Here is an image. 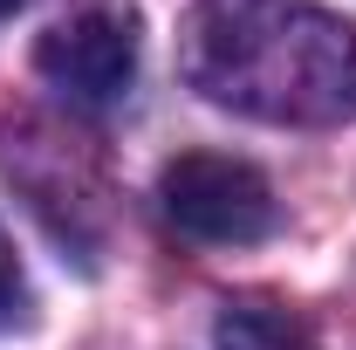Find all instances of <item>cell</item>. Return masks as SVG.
I'll list each match as a JSON object with an SVG mask.
<instances>
[{
	"instance_id": "1",
	"label": "cell",
	"mask_w": 356,
	"mask_h": 350,
	"mask_svg": "<svg viewBox=\"0 0 356 350\" xmlns=\"http://www.w3.org/2000/svg\"><path fill=\"white\" fill-rule=\"evenodd\" d=\"M178 69L206 103L261 124L356 117V28L315 0H192Z\"/></svg>"
},
{
	"instance_id": "2",
	"label": "cell",
	"mask_w": 356,
	"mask_h": 350,
	"mask_svg": "<svg viewBox=\"0 0 356 350\" xmlns=\"http://www.w3.org/2000/svg\"><path fill=\"white\" fill-rule=\"evenodd\" d=\"M158 206L199 248H254L281 220L274 185L247 158H226V151H185V158H172L165 178H158Z\"/></svg>"
},
{
	"instance_id": "3",
	"label": "cell",
	"mask_w": 356,
	"mask_h": 350,
	"mask_svg": "<svg viewBox=\"0 0 356 350\" xmlns=\"http://www.w3.org/2000/svg\"><path fill=\"white\" fill-rule=\"evenodd\" d=\"M35 69L76 110L124 103L131 96V76H137V14L117 7V0H96L83 14L55 21L42 42H35Z\"/></svg>"
},
{
	"instance_id": "4",
	"label": "cell",
	"mask_w": 356,
	"mask_h": 350,
	"mask_svg": "<svg viewBox=\"0 0 356 350\" xmlns=\"http://www.w3.org/2000/svg\"><path fill=\"white\" fill-rule=\"evenodd\" d=\"M220 350H315V337L274 303H233L220 316Z\"/></svg>"
},
{
	"instance_id": "5",
	"label": "cell",
	"mask_w": 356,
	"mask_h": 350,
	"mask_svg": "<svg viewBox=\"0 0 356 350\" xmlns=\"http://www.w3.org/2000/svg\"><path fill=\"white\" fill-rule=\"evenodd\" d=\"M21 316H28V275L14 261V241L0 234V330H14Z\"/></svg>"
},
{
	"instance_id": "6",
	"label": "cell",
	"mask_w": 356,
	"mask_h": 350,
	"mask_svg": "<svg viewBox=\"0 0 356 350\" xmlns=\"http://www.w3.org/2000/svg\"><path fill=\"white\" fill-rule=\"evenodd\" d=\"M14 7H21V0H0V21H7V14H14Z\"/></svg>"
}]
</instances>
